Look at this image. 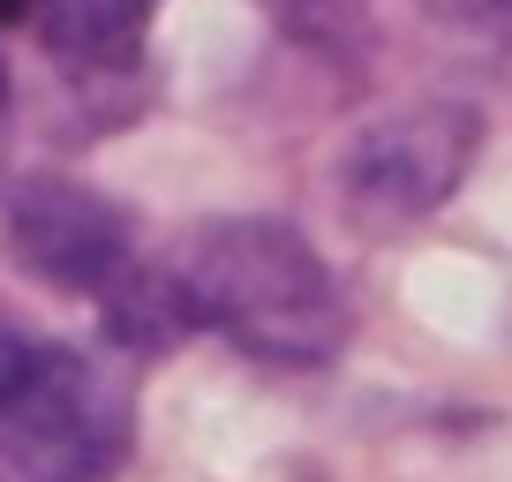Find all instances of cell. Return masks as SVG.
<instances>
[{"mask_svg": "<svg viewBox=\"0 0 512 482\" xmlns=\"http://www.w3.org/2000/svg\"><path fill=\"white\" fill-rule=\"evenodd\" d=\"M475 151H482V113L460 98L377 113L339 151V211L362 234H407L460 196V181L475 174Z\"/></svg>", "mask_w": 512, "mask_h": 482, "instance_id": "3", "label": "cell"}, {"mask_svg": "<svg viewBox=\"0 0 512 482\" xmlns=\"http://www.w3.org/2000/svg\"><path fill=\"white\" fill-rule=\"evenodd\" d=\"M264 8H272V23L309 53H332V61L347 53L354 61V53L369 46V23H362L354 0H264Z\"/></svg>", "mask_w": 512, "mask_h": 482, "instance_id": "6", "label": "cell"}, {"mask_svg": "<svg viewBox=\"0 0 512 482\" xmlns=\"http://www.w3.org/2000/svg\"><path fill=\"white\" fill-rule=\"evenodd\" d=\"M437 16H512V0H422Z\"/></svg>", "mask_w": 512, "mask_h": 482, "instance_id": "7", "label": "cell"}, {"mask_svg": "<svg viewBox=\"0 0 512 482\" xmlns=\"http://www.w3.org/2000/svg\"><path fill=\"white\" fill-rule=\"evenodd\" d=\"M189 332H226L264 370H324L347 347V287L287 219H204L166 257Z\"/></svg>", "mask_w": 512, "mask_h": 482, "instance_id": "1", "label": "cell"}, {"mask_svg": "<svg viewBox=\"0 0 512 482\" xmlns=\"http://www.w3.org/2000/svg\"><path fill=\"white\" fill-rule=\"evenodd\" d=\"M8 91H16V83H8V61H0V113H8Z\"/></svg>", "mask_w": 512, "mask_h": 482, "instance_id": "8", "label": "cell"}, {"mask_svg": "<svg viewBox=\"0 0 512 482\" xmlns=\"http://www.w3.org/2000/svg\"><path fill=\"white\" fill-rule=\"evenodd\" d=\"M0 234H8V257L31 279L68 294H91L106 302L128 272H136V226L113 196L83 189L68 174H31L0 196Z\"/></svg>", "mask_w": 512, "mask_h": 482, "instance_id": "4", "label": "cell"}, {"mask_svg": "<svg viewBox=\"0 0 512 482\" xmlns=\"http://www.w3.org/2000/svg\"><path fill=\"white\" fill-rule=\"evenodd\" d=\"M151 31V0H38V38L83 76H121L136 68Z\"/></svg>", "mask_w": 512, "mask_h": 482, "instance_id": "5", "label": "cell"}, {"mask_svg": "<svg viewBox=\"0 0 512 482\" xmlns=\"http://www.w3.org/2000/svg\"><path fill=\"white\" fill-rule=\"evenodd\" d=\"M136 445V392L98 354L0 309V467L23 482H113Z\"/></svg>", "mask_w": 512, "mask_h": 482, "instance_id": "2", "label": "cell"}]
</instances>
